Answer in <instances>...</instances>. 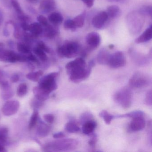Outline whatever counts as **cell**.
Masks as SVG:
<instances>
[{"mask_svg": "<svg viewBox=\"0 0 152 152\" xmlns=\"http://www.w3.org/2000/svg\"><path fill=\"white\" fill-rule=\"evenodd\" d=\"M144 113L141 111H135L130 112L124 114L118 115L114 116L115 118H131L139 117V116H144Z\"/></svg>", "mask_w": 152, "mask_h": 152, "instance_id": "cell-24", "label": "cell"}, {"mask_svg": "<svg viewBox=\"0 0 152 152\" xmlns=\"http://www.w3.org/2000/svg\"><path fill=\"white\" fill-rule=\"evenodd\" d=\"M78 141L74 139L67 138L49 142L45 145V151L49 152L72 151L76 149Z\"/></svg>", "mask_w": 152, "mask_h": 152, "instance_id": "cell-2", "label": "cell"}, {"mask_svg": "<svg viewBox=\"0 0 152 152\" xmlns=\"http://www.w3.org/2000/svg\"><path fill=\"white\" fill-rule=\"evenodd\" d=\"M109 1H117V2H122V3H124L126 1V0H109Z\"/></svg>", "mask_w": 152, "mask_h": 152, "instance_id": "cell-54", "label": "cell"}, {"mask_svg": "<svg viewBox=\"0 0 152 152\" xmlns=\"http://www.w3.org/2000/svg\"><path fill=\"white\" fill-rule=\"evenodd\" d=\"M151 83L150 78L145 74L140 72L135 73L129 80L130 87L134 88H141L147 87Z\"/></svg>", "mask_w": 152, "mask_h": 152, "instance_id": "cell-6", "label": "cell"}, {"mask_svg": "<svg viewBox=\"0 0 152 152\" xmlns=\"http://www.w3.org/2000/svg\"><path fill=\"white\" fill-rule=\"evenodd\" d=\"M8 130L7 128H1L0 129V144L6 145L7 140Z\"/></svg>", "mask_w": 152, "mask_h": 152, "instance_id": "cell-33", "label": "cell"}, {"mask_svg": "<svg viewBox=\"0 0 152 152\" xmlns=\"http://www.w3.org/2000/svg\"><path fill=\"white\" fill-rule=\"evenodd\" d=\"M152 7H146L143 8L140 10V14L142 15H148L152 16Z\"/></svg>", "mask_w": 152, "mask_h": 152, "instance_id": "cell-44", "label": "cell"}, {"mask_svg": "<svg viewBox=\"0 0 152 152\" xmlns=\"http://www.w3.org/2000/svg\"><path fill=\"white\" fill-rule=\"evenodd\" d=\"M48 19L49 21L53 25L56 26L61 24L64 20L62 15L58 12H53L50 14L49 15Z\"/></svg>", "mask_w": 152, "mask_h": 152, "instance_id": "cell-19", "label": "cell"}, {"mask_svg": "<svg viewBox=\"0 0 152 152\" xmlns=\"http://www.w3.org/2000/svg\"><path fill=\"white\" fill-rule=\"evenodd\" d=\"M83 3L88 8L93 7L95 0H82Z\"/></svg>", "mask_w": 152, "mask_h": 152, "instance_id": "cell-48", "label": "cell"}, {"mask_svg": "<svg viewBox=\"0 0 152 152\" xmlns=\"http://www.w3.org/2000/svg\"><path fill=\"white\" fill-rule=\"evenodd\" d=\"M52 26L49 24L43 28V33L44 36L48 39H53L58 33V30L56 27V26Z\"/></svg>", "mask_w": 152, "mask_h": 152, "instance_id": "cell-18", "label": "cell"}, {"mask_svg": "<svg viewBox=\"0 0 152 152\" xmlns=\"http://www.w3.org/2000/svg\"><path fill=\"white\" fill-rule=\"evenodd\" d=\"M65 130L69 133H76L80 130V127L74 121H70L66 124Z\"/></svg>", "mask_w": 152, "mask_h": 152, "instance_id": "cell-21", "label": "cell"}, {"mask_svg": "<svg viewBox=\"0 0 152 152\" xmlns=\"http://www.w3.org/2000/svg\"><path fill=\"white\" fill-rule=\"evenodd\" d=\"M111 54L105 49H102L98 52L97 56V61L101 65H107Z\"/></svg>", "mask_w": 152, "mask_h": 152, "instance_id": "cell-16", "label": "cell"}, {"mask_svg": "<svg viewBox=\"0 0 152 152\" xmlns=\"http://www.w3.org/2000/svg\"><path fill=\"white\" fill-rule=\"evenodd\" d=\"M37 47L42 50L46 53H49L50 52V49L45 44V43L42 41H39L37 44Z\"/></svg>", "mask_w": 152, "mask_h": 152, "instance_id": "cell-41", "label": "cell"}, {"mask_svg": "<svg viewBox=\"0 0 152 152\" xmlns=\"http://www.w3.org/2000/svg\"><path fill=\"white\" fill-rule=\"evenodd\" d=\"M3 47H4V44H3V43H2V42H0V47L3 48Z\"/></svg>", "mask_w": 152, "mask_h": 152, "instance_id": "cell-56", "label": "cell"}, {"mask_svg": "<svg viewBox=\"0 0 152 152\" xmlns=\"http://www.w3.org/2000/svg\"><path fill=\"white\" fill-rule=\"evenodd\" d=\"M64 27L66 30H70L72 32L75 31L77 28L73 20L71 19H67L65 21Z\"/></svg>", "mask_w": 152, "mask_h": 152, "instance_id": "cell-36", "label": "cell"}, {"mask_svg": "<svg viewBox=\"0 0 152 152\" xmlns=\"http://www.w3.org/2000/svg\"><path fill=\"white\" fill-rule=\"evenodd\" d=\"M33 91L35 99L39 101L43 102L48 99L49 97V94L43 90L39 86L34 87Z\"/></svg>", "mask_w": 152, "mask_h": 152, "instance_id": "cell-17", "label": "cell"}, {"mask_svg": "<svg viewBox=\"0 0 152 152\" xmlns=\"http://www.w3.org/2000/svg\"><path fill=\"white\" fill-rule=\"evenodd\" d=\"M18 51L23 54H29L31 53V48L29 45L25 43L18 42L17 44Z\"/></svg>", "mask_w": 152, "mask_h": 152, "instance_id": "cell-31", "label": "cell"}, {"mask_svg": "<svg viewBox=\"0 0 152 152\" xmlns=\"http://www.w3.org/2000/svg\"><path fill=\"white\" fill-rule=\"evenodd\" d=\"M53 137L54 138L56 139L62 138L65 137V135L63 132H58L54 134Z\"/></svg>", "mask_w": 152, "mask_h": 152, "instance_id": "cell-49", "label": "cell"}, {"mask_svg": "<svg viewBox=\"0 0 152 152\" xmlns=\"http://www.w3.org/2000/svg\"><path fill=\"white\" fill-rule=\"evenodd\" d=\"M86 42L87 44L86 48L89 51L96 49L101 42L100 35L95 32L89 33L86 36Z\"/></svg>", "mask_w": 152, "mask_h": 152, "instance_id": "cell-9", "label": "cell"}, {"mask_svg": "<svg viewBox=\"0 0 152 152\" xmlns=\"http://www.w3.org/2000/svg\"><path fill=\"white\" fill-rule=\"evenodd\" d=\"M37 19L38 23L43 27L48 25L49 24L48 19L44 16L39 15L37 17Z\"/></svg>", "mask_w": 152, "mask_h": 152, "instance_id": "cell-40", "label": "cell"}, {"mask_svg": "<svg viewBox=\"0 0 152 152\" xmlns=\"http://www.w3.org/2000/svg\"><path fill=\"white\" fill-rule=\"evenodd\" d=\"M19 79H20V77H19V75L18 74L13 75L12 76H11V78H10V80L11 82L13 83H16L19 81Z\"/></svg>", "mask_w": 152, "mask_h": 152, "instance_id": "cell-50", "label": "cell"}, {"mask_svg": "<svg viewBox=\"0 0 152 152\" xmlns=\"http://www.w3.org/2000/svg\"><path fill=\"white\" fill-rule=\"evenodd\" d=\"M83 132L86 135H91L94 132L97 126V124L93 120L87 121L82 124Z\"/></svg>", "mask_w": 152, "mask_h": 152, "instance_id": "cell-14", "label": "cell"}, {"mask_svg": "<svg viewBox=\"0 0 152 152\" xmlns=\"http://www.w3.org/2000/svg\"><path fill=\"white\" fill-rule=\"evenodd\" d=\"M93 119V116L90 113H85L83 114L80 117V122L82 124H83L85 122L87 121L92 120Z\"/></svg>", "mask_w": 152, "mask_h": 152, "instance_id": "cell-37", "label": "cell"}, {"mask_svg": "<svg viewBox=\"0 0 152 152\" xmlns=\"http://www.w3.org/2000/svg\"><path fill=\"white\" fill-rule=\"evenodd\" d=\"M120 8L116 5L109 6L107 8V13L110 18H117L120 14Z\"/></svg>", "mask_w": 152, "mask_h": 152, "instance_id": "cell-22", "label": "cell"}, {"mask_svg": "<svg viewBox=\"0 0 152 152\" xmlns=\"http://www.w3.org/2000/svg\"><path fill=\"white\" fill-rule=\"evenodd\" d=\"M91 138L89 141L88 144L91 147L94 148L95 147L97 141V136L96 134H93V133L91 134Z\"/></svg>", "mask_w": 152, "mask_h": 152, "instance_id": "cell-43", "label": "cell"}, {"mask_svg": "<svg viewBox=\"0 0 152 152\" xmlns=\"http://www.w3.org/2000/svg\"><path fill=\"white\" fill-rule=\"evenodd\" d=\"M108 18L109 17L106 12L102 11L99 12L92 19V25L96 29H102L108 21Z\"/></svg>", "mask_w": 152, "mask_h": 152, "instance_id": "cell-11", "label": "cell"}, {"mask_svg": "<svg viewBox=\"0 0 152 152\" xmlns=\"http://www.w3.org/2000/svg\"><path fill=\"white\" fill-rule=\"evenodd\" d=\"M99 115L100 117L103 118L105 123L107 124H109L112 122V120L115 118L114 115H112L109 113L106 110H102L100 112Z\"/></svg>", "mask_w": 152, "mask_h": 152, "instance_id": "cell-27", "label": "cell"}, {"mask_svg": "<svg viewBox=\"0 0 152 152\" xmlns=\"http://www.w3.org/2000/svg\"><path fill=\"white\" fill-rule=\"evenodd\" d=\"M132 119L129 126V130L130 132H136L144 129L145 126V121L144 116H139Z\"/></svg>", "mask_w": 152, "mask_h": 152, "instance_id": "cell-12", "label": "cell"}, {"mask_svg": "<svg viewBox=\"0 0 152 152\" xmlns=\"http://www.w3.org/2000/svg\"><path fill=\"white\" fill-rule=\"evenodd\" d=\"M58 75V72H52L44 76L40 80L39 86L47 93L50 94L57 88L56 79Z\"/></svg>", "mask_w": 152, "mask_h": 152, "instance_id": "cell-5", "label": "cell"}, {"mask_svg": "<svg viewBox=\"0 0 152 152\" xmlns=\"http://www.w3.org/2000/svg\"><path fill=\"white\" fill-rule=\"evenodd\" d=\"M20 107V104L17 100H8L3 105L2 113L6 116H11L17 113Z\"/></svg>", "mask_w": 152, "mask_h": 152, "instance_id": "cell-10", "label": "cell"}, {"mask_svg": "<svg viewBox=\"0 0 152 152\" xmlns=\"http://www.w3.org/2000/svg\"><path fill=\"white\" fill-rule=\"evenodd\" d=\"M152 26L150 25L139 37L135 40V42L137 44L147 42L152 39Z\"/></svg>", "mask_w": 152, "mask_h": 152, "instance_id": "cell-15", "label": "cell"}, {"mask_svg": "<svg viewBox=\"0 0 152 152\" xmlns=\"http://www.w3.org/2000/svg\"><path fill=\"white\" fill-rule=\"evenodd\" d=\"M26 60V56L23 54H17L12 50L4 49L0 47V61L14 63L24 62Z\"/></svg>", "mask_w": 152, "mask_h": 152, "instance_id": "cell-7", "label": "cell"}, {"mask_svg": "<svg viewBox=\"0 0 152 152\" xmlns=\"http://www.w3.org/2000/svg\"><path fill=\"white\" fill-rule=\"evenodd\" d=\"M109 48L110 49H113L114 48V45H113V44H111V45H109Z\"/></svg>", "mask_w": 152, "mask_h": 152, "instance_id": "cell-55", "label": "cell"}, {"mask_svg": "<svg viewBox=\"0 0 152 152\" xmlns=\"http://www.w3.org/2000/svg\"><path fill=\"white\" fill-rule=\"evenodd\" d=\"M136 56H133V60L135 61L136 64H137L138 65L142 66L145 65L146 64H147V58L141 55H138V54H136Z\"/></svg>", "mask_w": 152, "mask_h": 152, "instance_id": "cell-29", "label": "cell"}, {"mask_svg": "<svg viewBox=\"0 0 152 152\" xmlns=\"http://www.w3.org/2000/svg\"><path fill=\"white\" fill-rule=\"evenodd\" d=\"M114 99L123 108L127 109L131 106L132 103V92L129 88H123L115 94Z\"/></svg>", "mask_w": 152, "mask_h": 152, "instance_id": "cell-4", "label": "cell"}, {"mask_svg": "<svg viewBox=\"0 0 152 152\" xmlns=\"http://www.w3.org/2000/svg\"><path fill=\"white\" fill-rule=\"evenodd\" d=\"M1 92V97L4 100H8L11 98L14 95V91L10 86L2 88Z\"/></svg>", "mask_w": 152, "mask_h": 152, "instance_id": "cell-25", "label": "cell"}, {"mask_svg": "<svg viewBox=\"0 0 152 152\" xmlns=\"http://www.w3.org/2000/svg\"><path fill=\"white\" fill-rule=\"evenodd\" d=\"M6 149L4 147V145L0 144V152H6Z\"/></svg>", "mask_w": 152, "mask_h": 152, "instance_id": "cell-52", "label": "cell"}, {"mask_svg": "<svg viewBox=\"0 0 152 152\" xmlns=\"http://www.w3.org/2000/svg\"><path fill=\"white\" fill-rule=\"evenodd\" d=\"M28 91V87L26 83H21L18 86L17 91V94L18 96L22 97L27 94Z\"/></svg>", "mask_w": 152, "mask_h": 152, "instance_id": "cell-32", "label": "cell"}, {"mask_svg": "<svg viewBox=\"0 0 152 152\" xmlns=\"http://www.w3.org/2000/svg\"><path fill=\"white\" fill-rule=\"evenodd\" d=\"M43 72L41 70L37 72H31L26 75V77L28 80L34 82H37L39 80L41 76H42Z\"/></svg>", "mask_w": 152, "mask_h": 152, "instance_id": "cell-26", "label": "cell"}, {"mask_svg": "<svg viewBox=\"0 0 152 152\" xmlns=\"http://www.w3.org/2000/svg\"><path fill=\"white\" fill-rule=\"evenodd\" d=\"M4 80V74L3 72L0 70V83Z\"/></svg>", "mask_w": 152, "mask_h": 152, "instance_id": "cell-53", "label": "cell"}, {"mask_svg": "<svg viewBox=\"0 0 152 152\" xmlns=\"http://www.w3.org/2000/svg\"><path fill=\"white\" fill-rule=\"evenodd\" d=\"M43 119L49 124H52L55 120V117L52 114H46L43 116Z\"/></svg>", "mask_w": 152, "mask_h": 152, "instance_id": "cell-42", "label": "cell"}, {"mask_svg": "<svg viewBox=\"0 0 152 152\" xmlns=\"http://www.w3.org/2000/svg\"><path fill=\"white\" fill-rule=\"evenodd\" d=\"M84 16L83 15H80L75 17L73 19L74 23L77 28H81L84 25Z\"/></svg>", "mask_w": 152, "mask_h": 152, "instance_id": "cell-34", "label": "cell"}, {"mask_svg": "<svg viewBox=\"0 0 152 152\" xmlns=\"http://www.w3.org/2000/svg\"><path fill=\"white\" fill-rule=\"evenodd\" d=\"M126 64V58L124 54L122 51H119L111 54L107 65L111 68L117 69L123 67Z\"/></svg>", "mask_w": 152, "mask_h": 152, "instance_id": "cell-8", "label": "cell"}, {"mask_svg": "<svg viewBox=\"0 0 152 152\" xmlns=\"http://www.w3.org/2000/svg\"><path fill=\"white\" fill-rule=\"evenodd\" d=\"M39 119V112L37 110L34 111L33 113L31 116L29 124V129H31L37 124Z\"/></svg>", "mask_w": 152, "mask_h": 152, "instance_id": "cell-30", "label": "cell"}, {"mask_svg": "<svg viewBox=\"0 0 152 152\" xmlns=\"http://www.w3.org/2000/svg\"><path fill=\"white\" fill-rule=\"evenodd\" d=\"M55 0H41L39 5V10L44 14H48L53 11L56 9Z\"/></svg>", "mask_w": 152, "mask_h": 152, "instance_id": "cell-13", "label": "cell"}, {"mask_svg": "<svg viewBox=\"0 0 152 152\" xmlns=\"http://www.w3.org/2000/svg\"><path fill=\"white\" fill-rule=\"evenodd\" d=\"M3 21V15L2 12L0 10V25L2 24Z\"/></svg>", "mask_w": 152, "mask_h": 152, "instance_id": "cell-51", "label": "cell"}, {"mask_svg": "<svg viewBox=\"0 0 152 152\" xmlns=\"http://www.w3.org/2000/svg\"><path fill=\"white\" fill-rule=\"evenodd\" d=\"M81 50V49L79 43L75 42H68L58 47L57 53L60 57L70 58L77 56L80 53Z\"/></svg>", "mask_w": 152, "mask_h": 152, "instance_id": "cell-3", "label": "cell"}, {"mask_svg": "<svg viewBox=\"0 0 152 152\" xmlns=\"http://www.w3.org/2000/svg\"><path fill=\"white\" fill-rule=\"evenodd\" d=\"M71 81L78 83L86 80L90 75L92 67L86 64L82 57L77 58L66 64L65 66Z\"/></svg>", "mask_w": 152, "mask_h": 152, "instance_id": "cell-1", "label": "cell"}, {"mask_svg": "<svg viewBox=\"0 0 152 152\" xmlns=\"http://www.w3.org/2000/svg\"><path fill=\"white\" fill-rule=\"evenodd\" d=\"M36 100H33L32 102V106L35 108H40L41 106L42 105V101H39L38 99H36Z\"/></svg>", "mask_w": 152, "mask_h": 152, "instance_id": "cell-46", "label": "cell"}, {"mask_svg": "<svg viewBox=\"0 0 152 152\" xmlns=\"http://www.w3.org/2000/svg\"><path fill=\"white\" fill-rule=\"evenodd\" d=\"M145 104L147 105L151 106L152 105V90H150L148 91L146 94L145 98Z\"/></svg>", "mask_w": 152, "mask_h": 152, "instance_id": "cell-39", "label": "cell"}, {"mask_svg": "<svg viewBox=\"0 0 152 152\" xmlns=\"http://www.w3.org/2000/svg\"><path fill=\"white\" fill-rule=\"evenodd\" d=\"M11 5L18 16L24 15L23 11L18 0H11Z\"/></svg>", "mask_w": 152, "mask_h": 152, "instance_id": "cell-35", "label": "cell"}, {"mask_svg": "<svg viewBox=\"0 0 152 152\" xmlns=\"http://www.w3.org/2000/svg\"><path fill=\"white\" fill-rule=\"evenodd\" d=\"M27 60L34 62L37 64H39V61L38 60L37 58L34 55H33L31 53L29 54V55L27 56Z\"/></svg>", "mask_w": 152, "mask_h": 152, "instance_id": "cell-45", "label": "cell"}, {"mask_svg": "<svg viewBox=\"0 0 152 152\" xmlns=\"http://www.w3.org/2000/svg\"><path fill=\"white\" fill-rule=\"evenodd\" d=\"M10 24H12L14 27V35L15 38L17 39H19L22 37V33L20 31V28L18 25L15 23L14 22H10Z\"/></svg>", "mask_w": 152, "mask_h": 152, "instance_id": "cell-38", "label": "cell"}, {"mask_svg": "<svg viewBox=\"0 0 152 152\" xmlns=\"http://www.w3.org/2000/svg\"><path fill=\"white\" fill-rule=\"evenodd\" d=\"M43 30V26L39 23H34L30 24L29 31L35 38L42 34Z\"/></svg>", "mask_w": 152, "mask_h": 152, "instance_id": "cell-20", "label": "cell"}, {"mask_svg": "<svg viewBox=\"0 0 152 152\" xmlns=\"http://www.w3.org/2000/svg\"><path fill=\"white\" fill-rule=\"evenodd\" d=\"M50 126L44 123H42L37 128V133L39 137H44L48 135L50 132Z\"/></svg>", "mask_w": 152, "mask_h": 152, "instance_id": "cell-23", "label": "cell"}, {"mask_svg": "<svg viewBox=\"0 0 152 152\" xmlns=\"http://www.w3.org/2000/svg\"><path fill=\"white\" fill-rule=\"evenodd\" d=\"M20 26L25 31H30V24H29L27 22H21Z\"/></svg>", "mask_w": 152, "mask_h": 152, "instance_id": "cell-47", "label": "cell"}, {"mask_svg": "<svg viewBox=\"0 0 152 152\" xmlns=\"http://www.w3.org/2000/svg\"><path fill=\"white\" fill-rule=\"evenodd\" d=\"M34 54L39 58L40 60L42 62H47L48 59V56L46 55V52H44L41 49L38 47H35L34 48Z\"/></svg>", "mask_w": 152, "mask_h": 152, "instance_id": "cell-28", "label": "cell"}, {"mask_svg": "<svg viewBox=\"0 0 152 152\" xmlns=\"http://www.w3.org/2000/svg\"><path fill=\"white\" fill-rule=\"evenodd\" d=\"M29 1H35V0H29Z\"/></svg>", "mask_w": 152, "mask_h": 152, "instance_id": "cell-57", "label": "cell"}]
</instances>
